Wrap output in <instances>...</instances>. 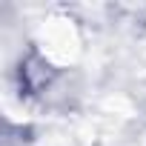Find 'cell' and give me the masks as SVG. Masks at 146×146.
Listing matches in <instances>:
<instances>
[{
	"label": "cell",
	"instance_id": "1",
	"mask_svg": "<svg viewBox=\"0 0 146 146\" xmlns=\"http://www.w3.org/2000/svg\"><path fill=\"white\" fill-rule=\"evenodd\" d=\"M40 43H43V52L54 60V63H72L80 52V43H78V32L69 20L63 17H54L43 26L40 32Z\"/></svg>",
	"mask_w": 146,
	"mask_h": 146
}]
</instances>
